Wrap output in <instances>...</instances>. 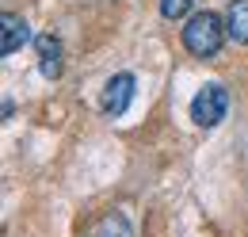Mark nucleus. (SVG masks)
Masks as SVG:
<instances>
[{
  "instance_id": "8",
  "label": "nucleus",
  "mask_w": 248,
  "mask_h": 237,
  "mask_svg": "<svg viewBox=\"0 0 248 237\" xmlns=\"http://www.w3.org/2000/svg\"><path fill=\"white\" fill-rule=\"evenodd\" d=\"M191 4L195 0H160V16L164 19H184L187 12H191Z\"/></svg>"
},
{
  "instance_id": "6",
  "label": "nucleus",
  "mask_w": 248,
  "mask_h": 237,
  "mask_svg": "<svg viewBox=\"0 0 248 237\" xmlns=\"http://www.w3.org/2000/svg\"><path fill=\"white\" fill-rule=\"evenodd\" d=\"M225 31L233 42L248 46V0H233L229 12H225Z\"/></svg>"
},
{
  "instance_id": "3",
  "label": "nucleus",
  "mask_w": 248,
  "mask_h": 237,
  "mask_svg": "<svg viewBox=\"0 0 248 237\" xmlns=\"http://www.w3.org/2000/svg\"><path fill=\"white\" fill-rule=\"evenodd\" d=\"M134 88H138V81H134V73H115L111 81H107V88H103V115L107 118H119L130 111V103H134Z\"/></svg>"
},
{
  "instance_id": "4",
  "label": "nucleus",
  "mask_w": 248,
  "mask_h": 237,
  "mask_svg": "<svg viewBox=\"0 0 248 237\" xmlns=\"http://www.w3.org/2000/svg\"><path fill=\"white\" fill-rule=\"evenodd\" d=\"M23 42H31L27 19L16 16V12H4V16H0V54L8 58V54H16V50H23Z\"/></svg>"
},
{
  "instance_id": "7",
  "label": "nucleus",
  "mask_w": 248,
  "mask_h": 237,
  "mask_svg": "<svg viewBox=\"0 0 248 237\" xmlns=\"http://www.w3.org/2000/svg\"><path fill=\"white\" fill-rule=\"evenodd\" d=\"M99 234H103V237H134L123 214H107V218L99 222Z\"/></svg>"
},
{
  "instance_id": "5",
  "label": "nucleus",
  "mask_w": 248,
  "mask_h": 237,
  "mask_svg": "<svg viewBox=\"0 0 248 237\" xmlns=\"http://www.w3.org/2000/svg\"><path fill=\"white\" fill-rule=\"evenodd\" d=\"M34 46H38V69H42V77L46 81H58L62 77V69H65V61H62V38H54V34H38L34 38Z\"/></svg>"
},
{
  "instance_id": "2",
  "label": "nucleus",
  "mask_w": 248,
  "mask_h": 237,
  "mask_svg": "<svg viewBox=\"0 0 248 237\" xmlns=\"http://www.w3.org/2000/svg\"><path fill=\"white\" fill-rule=\"evenodd\" d=\"M225 111H229V92H225V85H217V81L202 85V88L195 92V100H191V118L202 130H214L217 122L225 118Z\"/></svg>"
},
{
  "instance_id": "1",
  "label": "nucleus",
  "mask_w": 248,
  "mask_h": 237,
  "mask_svg": "<svg viewBox=\"0 0 248 237\" xmlns=\"http://www.w3.org/2000/svg\"><path fill=\"white\" fill-rule=\"evenodd\" d=\"M225 19L214 16V12H195L191 19H187L184 27V46L187 54H195V58H217V50H221V42H225Z\"/></svg>"
}]
</instances>
